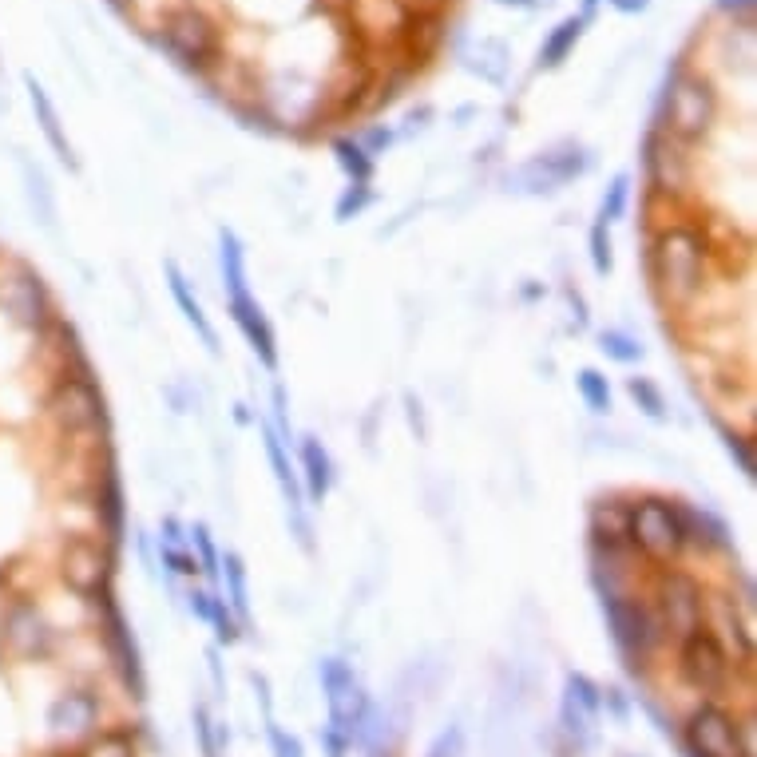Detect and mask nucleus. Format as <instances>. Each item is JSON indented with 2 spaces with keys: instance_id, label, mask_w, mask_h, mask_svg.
<instances>
[{
  "instance_id": "f257e3e1",
  "label": "nucleus",
  "mask_w": 757,
  "mask_h": 757,
  "mask_svg": "<svg viewBox=\"0 0 757 757\" xmlns=\"http://www.w3.org/2000/svg\"><path fill=\"white\" fill-rule=\"evenodd\" d=\"M710 234L698 222H670L650 238V278L666 306L686 310L710 286Z\"/></svg>"
},
{
  "instance_id": "f03ea898",
  "label": "nucleus",
  "mask_w": 757,
  "mask_h": 757,
  "mask_svg": "<svg viewBox=\"0 0 757 757\" xmlns=\"http://www.w3.org/2000/svg\"><path fill=\"white\" fill-rule=\"evenodd\" d=\"M599 603H603V619H607V631H611L615 647L627 658V666L639 674L658 654V647L670 639L662 619L654 615L650 599L627 591V587H599Z\"/></svg>"
},
{
  "instance_id": "7ed1b4c3",
  "label": "nucleus",
  "mask_w": 757,
  "mask_h": 757,
  "mask_svg": "<svg viewBox=\"0 0 757 757\" xmlns=\"http://www.w3.org/2000/svg\"><path fill=\"white\" fill-rule=\"evenodd\" d=\"M627 540L639 559L670 567L690 547L686 508L666 496H639L635 504H627Z\"/></svg>"
},
{
  "instance_id": "20e7f679",
  "label": "nucleus",
  "mask_w": 757,
  "mask_h": 757,
  "mask_svg": "<svg viewBox=\"0 0 757 757\" xmlns=\"http://www.w3.org/2000/svg\"><path fill=\"white\" fill-rule=\"evenodd\" d=\"M662 127L670 139L678 143H694L702 135H710L714 119H718V96L710 88V80L690 76V72H674V80L662 92Z\"/></svg>"
},
{
  "instance_id": "39448f33",
  "label": "nucleus",
  "mask_w": 757,
  "mask_h": 757,
  "mask_svg": "<svg viewBox=\"0 0 757 757\" xmlns=\"http://www.w3.org/2000/svg\"><path fill=\"white\" fill-rule=\"evenodd\" d=\"M678 678L690 690H698L706 702H718L730 690L734 658L706 627H694L678 639Z\"/></svg>"
},
{
  "instance_id": "423d86ee",
  "label": "nucleus",
  "mask_w": 757,
  "mask_h": 757,
  "mask_svg": "<svg viewBox=\"0 0 757 757\" xmlns=\"http://www.w3.org/2000/svg\"><path fill=\"white\" fill-rule=\"evenodd\" d=\"M686 757H754L750 730L722 702H702L682 726Z\"/></svg>"
},
{
  "instance_id": "0eeeda50",
  "label": "nucleus",
  "mask_w": 757,
  "mask_h": 757,
  "mask_svg": "<svg viewBox=\"0 0 757 757\" xmlns=\"http://www.w3.org/2000/svg\"><path fill=\"white\" fill-rule=\"evenodd\" d=\"M159 44H163L183 68H191V72H207V68H215L218 52H222L215 20L203 16L199 8H175V12L163 20Z\"/></svg>"
},
{
  "instance_id": "6e6552de",
  "label": "nucleus",
  "mask_w": 757,
  "mask_h": 757,
  "mask_svg": "<svg viewBox=\"0 0 757 757\" xmlns=\"http://www.w3.org/2000/svg\"><path fill=\"white\" fill-rule=\"evenodd\" d=\"M318 678H322V694H325V706H329V722H325V726H333V730H341L349 742H357L365 718L373 714V702H369L365 686L357 682L353 666L329 654V658L318 662Z\"/></svg>"
},
{
  "instance_id": "1a4fd4ad",
  "label": "nucleus",
  "mask_w": 757,
  "mask_h": 757,
  "mask_svg": "<svg viewBox=\"0 0 757 757\" xmlns=\"http://www.w3.org/2000/svg\"><path fill=\"white\" fill-rule=\"evenodd\" d=\"M48 413L64 433H96L108 425V401L92 377V369L68 373L52 397H48Z\"/></svg>"
},
{
  "instance_id": "9d476101",
  "label": "nucleus",
  "mask_w": 757,
  "mask_h": 757,
  "mask_svg": "<svg viewBox=\"0 0 757 757\" xmlns=\"http://www.w3.org/2000/svg\"><path fill=\"white\" fill-rule=\"evenodd\" d=\"M702 599H706V591H702V583H698L690 571H682V567H662V571L654 575L650 607H654V615L662 619L666 635L682 639L686 631L702 627Z\"/></svg>"
},
{
  "instance_id": "9b49d317",
  "label": "nucleus",
  "mask_w": 757,
  "mask_h": 757,
  "mask_svg": "<svg viewBox=\"0 0 757 757\" xmlns=\"http://www.w3.org/2000/svg\"><path fill=\"white\" fill-rule=\"evenodd\" d=\"M60 575H64V583H68L80 599H92V603L111 599L115 559H111L108 543L88 540V536L68 540L64 543V555H60Z\"/></svg>"
},
{
  "instance_id": "f8f14e48",
  "label": "nucleus",
  "mask_w": 757,
  "mask_h": 757,
  "mask_svg": "<svg viewBox=\"0 0 757 757\" xmlns=\"http://www.w3.org/2000/svg\"><path fill=\"white\" fill-rule=\"evenodd\" d=\"M0 639H4L8 654L24 658V662H44L56 650V631L32 599L8 603V611L0 615Z\"/></svg>"
},
{
  "instance_id": "ddd939ff",
  "label": "nucleus",
  "mask_w": 757,
  "mask_h": 757,
  "mask_svg": "<svg viewBox=\"0 0 757 757\" xmlns=\"http://www.w3.org/2000/svg\"><path fill=\"white\" fill-rule=\"evenodd\" d=\"M100 710H104L100 694L88 690V686H76V690H64V694L48 706L44 722H48V734H52L56 742L80 746V742H88V738L100 730Z\"/></svg>"
},
{
  "instance_id": "4468645a",
  "label": "nucleus",
  "mask_w": 757,
  "mask_h": 757,
  "mask_svg": "<svg viewBox=\"0 0 757 757\" xmlns=\"http://www.w3.org/2000/svg\"><path fill=\"white\" fill-rule=\"evenodd\" d=\"M587 151L579 147V143H563V147H555V151H543V155H536L532 163H524L520 171H516V191H524V195H551V191H559L563 183H571V179H579L583 171H587Z\"/></svg>"
},
{
  "instance_id": "2eb2a0df",
  "label": "nucleus",
  "mask_w": 757,
  "mask_h": 757,
  "mask_svg": "<svg viewBox=\"0 0 757 757\" xmlns=\"http://www.w3.org/2000/svg\"><path fill=\"white\" fill-rule=\"evenodd\" d=\"M0 306L20 329H40L52 314V302H48V290L40 282V274L32 270H16L12 278H4L0 286Z\"/></svg>"
},
{
  "instance_id": "dca6fc26",
  "label": "nucleus",
  "mask_w": 757,
  "mask_h": 757,
  "mask_svg": "<svg viewBox=\"0 0 757 757\" xmlns=\"http://www.w3.org/2000/svg\"><path fill=\"white\" fill-rule=\"evenodd\" d=\"M643 167H647L650 187L658 191H682L690 183V155H686V143L670 139L666 131H650L647 143H643Z\"/></svg>"
},
{
  "instance_id": "f3484780",
  "label": "nucleus",
  "mask_w": 757,
  "mask_h": 757,
  "mask_svg": "<svg viewBox=\"0 0 757 757\" xmlns=\"http://www.w3.org/2000/svg\"><path fill=\"white\" fill-rule=\"evenodd\" d=\"M702 627H706V631H710L726 650H738V662H742V666L754 658L750 631H746V623H742V615H738V607H734L730 595L710 591V595L702 599Z\"/></svg>"
},
{
  "instance_id": "a211bd4d",
  "label": "nucleus",
  "mask_w": 757,
  "mask_h": 757,
  "mask_svg": "<svg viewBox=\"0 0 757 757\" xmlns=\"http://www.w3.org/2000/svg\"><path fill=\"white\" fill-rule=\"evenodd\" d=\"M226 306H230V318L238 325V333H242L246 345L254 349V357H258L266 369H278V337H274V325L266 322L258 298H254V294H234V298H226Z\"/></svg>"
},
{
  "instance_id": "6ab92c4d",
  "label": "nucleus",
  "mask_w": 757,
  "mask_h": 757,
  "mask_svg": "<svg viewBox=\"0 0 757 757\" xmlns=\"http://www.w3.org/2000/svg\"><path fill=\"white\" fill-rule=\"evenodd\" d=\"M298 460H302V480H306V496L314 504H322L333 484V460L325 452V444L318 436H302L298 440Z\"/></svg>"
},
{
  "instance_id": "aec40b11",
  "label": "nucleus",
  "mask_w": 757,
  "mask_h": 757,
  "mask_svg": "<svg viewBox=\"0 0 757 757\" xmlns=\"http://www.w3.org/2000/svg\"><path fill=\"white\" fill-rule=\"evenodd\" d=\"M167 270V286H171V298H175V306L183 310V318L195 325V333L203 337V345L211 349V353H218V333H215V325L207 322V314H203V306H199V298L191 294V282H187V274L175 266V262H167L163 266Z\"/></svg>"
},
{
  "instance_id": "412c9836",
  "label": "nucleus",
  "mask_w": 757,
  "mask_h": 757,
  "mask_svg": "<svg viewBox=\"0 0 757 757\" xmlns=\"http://www.w3.org/2000/svg\"><path fill=\"white\" fill-rule=\"evenodd\" d=\"M28 84V96H32V111H36V119H40V131H44V139L52 143V151H56V159L60 163H68V167H76V155H72V143H68V135H64V127H60V115H56V108H52V100H48V92L28 76L24 80Z\"/></svg>"
},
{
  "instance_id": "4be33fe9",
  "label": "nucleus",
  "mask_w": 757,
  "mask_h": 757,
  "mask_svg": "<svg viewBox=\"0 0 757 757\" xmlns=\"http://www.w3.org/2000/svg\"><path fill=\"white\" fill-rule=\"evenodd\" d=\"M96 520H100V532L108 540H119L123 536V524H127V504H123V488L115 476H104L96 484Z\"/></svg>"
},
{
  "instance_id": "5701e85b",
  "label": "nucleus",
  "mask_w": 757,
  "mask_h": 757,
  "mask_svg": "<svg viewBox=\"0 0 757 757\" xmlns=\"http://www.w3.org/2000/svg\"><path fill=\"white\" fill-rule=\"evenodd\" d=\"M218 262H222L226 298L250 294V282H246V250H242V242H238L234 230H222V234H218Z\"/></svg>"
},
{
  "instance_id": "b1692460",
  "label": "nucleus",
  "mask_w": 757,
  "mask_h": 757,
  "mask_svg": "<svg viewBox=\"0 0 757 757\" xmlns=\"http://www.w3.org/2000/svg\"><path fill=\"white\" fill-rule=\"evenodd\" d=\"M579 36H583V16H567V20H559L555 28H551V36L543 40L540 48V68H559L571 52H575V44H579Z\"/></svg>"
},
{
  "instance_id": "393cba45",
  "label": "nucleus",
  "mask_w": 757,
  "mask_h": 757,
  "mask_svg": "<svg viewBox=\"0 0 757 757\" xmlns=\"http://www.w3.org/2000/svg\"><path fill=\"white\" fill-rule=\"evenodd\" d=\"M76 757H139L135 746V730L127 726H111V730H96L88 742H80Z\"/></svg>"
},
{
  "instance_id": "a878e982",
  "label": "nucleus",
  "mask_w": 757,
  "mask_h": 757,
  "mask_svg": "<svg viewBox=\"0 0 757 757\" xmlns=\"http://www.w3.org/2000/svg\"><path fill=\"white\" fill-rule=\"evenodd\" d=\"M226 567V595H230V615L238 619V627H250V587H246V567H242V555L226 551L222 559Z\"/></svg>"
},
{
  "instance_id": "bb28decb",
  "label": "nucleus",
  "mask_w": 757,
  "mask_h": 757,
  "mask_svg": "<svg viewBox=\"0 0 757 757\" xmlns=\"http://www.w3.org/2000/svg\"><path fill=\"white\" fill-rule=\"evenodd\" d=\"M333 155H337V163H341V171L357 183V187H369V179H373V155L365 151V143H353V139H337L333 143Z\"/></svg>"
},
{
  "instance_id": "cd10ccee",
  "label": "nucleus",
  "mask_w": 757,
  "mask_h": 757,
  "mask_svg": "<svg viewBox=\"0 0 757 757\" xmlns=\"http://www.w3.org/2000/svg\"><path fill=\"white\" fill-rule=\"evenodd\" d=\"M591 722H595V718H591V714H583L571 698H563V702H559V726H563V734L571 738V746H575V750H587V746H591V738H595V726H591Z\"/></svg>"
},
{
  "instance_id": "c85d7f7f",
  "label": "nucleus",
  "mask_w": 757,
  "mask_h": 757,
  "mask_svg": "<svg viewBox=\"0 0 757 757\" xmlns=\"http://www.w3.org/2000/svg\"><path fill=\"white\" fill-rule=\"evenodd\" d=\"M563 698H571L583 714H591V718H599V710H603V686L599 682H591L587 674H567V686H563Z\"/></svg>"
},
{
  "instance_id": "c756f323",
  "label": "nucleus",
  "mask_w": 757,
  "mask_h": 757,
  "mask_svg": "<svg viewBox=\"0 0 757 757\" xmlns=\"http://www.w3.org/2000/svg\"><path fill=\"white\" fill-rule=\"evenodd\" d=\"M575 389H579V397H583V405L591 413H607L611 409V385H607V377L599 369H579Z\"/></svg>"
},
{
  "instance_id": "7c9ffc66",
  "label": "nucleus",
  "mask_w": 757,
  "mask_h": 757,
  "mask_svg": "<svg viewBox=\"0 0 757 757\" xmlns=\"http://www.w3.org/2000/svg\"><path fill=\"white\" fill-rule=\"evenodd\" d=\"M627 393H631V401L643 409V417H650V421H666L670 413H666V397H662V389L650 381V377H631L627 381Z\"/></svg>"
},
{
  "instance_id": "2f4dec72",
  "label": "nucleus",
  "mask_w": 757,
  "mask_h": 757,
  "mask_svg": "<svg viewBox=\"0 0 757 757\" xmlns=\"http://www.w3.org/2000/svg\"><path fill=\"white\" fill-rule=\"evenodd\" d=\"M472 56H476L472 68H476L484 80H492V84L504 80V72H508V48H504L500 40H480V48H476Z\"/></svg>"
},
{
  "instance_id": "473e14b6",
  "label": "nucleus",
  "mask_w": 757,
  "mask_h": 757,
  "mask_svg": "<svg viewBox=\"0 0 757 757\" xmlns=\"http://www.w3.org/2000/svg\"><path fill=\"white\" fill-rule=\"evenodd\" d=\"M599 349H603L611 361H619V365L643 361V345H639L631 333H623V329H603V333H599Z\"/></svg>"
},
{
  "instance_id": "72a5a7b5",
  "label": "nucleus",
  "mask_w": 757,
  "mask_h": 757,
  "mask_svg": "<svg viewBox=\"0 0 757 757\" xmlns=\"http://www.w3.org/2000/svg\"><path fill=\"white\" fill-rule=\"evenodd\" d=\"M191 540H195V559H199V575H207L211 583H218V567H222V555H218V547H215V540H211V532H207V524H195L191 528Z\"/></svg>"
},
{
  "instance_id": "f704fd0d",
  "label": "nucleus",
  "mask_w": 757,
  "mask_h": 757,
  "mask_svg": "<svg viewBox=\"0 0 757 757\" xmlns=\"http://www.w3.org/2000/svg\"><path fill=\"white\" fill-rule=\"evenodd\" d=\"M627 203H631V175H615L611 187H607V195H603V211H599V218H603L607 226L619 222V218L627 215Z\"/></svg>"
},
{
  "instance_id": "c9c22d12",
  "label": "nucleus",
  "mask_w": 757,
  "mask_h": 757,
  "mask_svg": "<svg viewBox=\"0 0 757 757\" xmlns=\"http://www.w3.org/2000/svg\"><path fill=\"white\" fill-rule=\"evenodd\" d=\"M587 254H591L595 274H611V226L603 218H595V226L587 234Z\"/></svg>"
},
{
  "instance_id": "e433bc0d",
  "label": "nucleus",
  "mask_w": 757,
  "mask_h": 757,
  "mask_svg": "<svg viewBox=\"0 0 757 757\" xmlns=\"http://www.w3.org/2000/svg\"><path fill=\"white\" fill-rule=\"evenodd\" d=\"M211 627H215V639L222 647H234V643L242 639V627H238V619L230 615L226 599H215V603H211Z\"/></svg>"
},
{
  "instance_id": "4c0bfd02",
  "label": "nucleus",
  "mask_w": 757,
  "mask_h": 757,
  "mask_svg": "<svg viewBox=\"0 0 757 757\" xmlns=\"http://www.w3.org/2000/svg\"><path fill=\"white\" fill-rule=\"evenodd\" d=\"M425 757H464V726L460 722L444 726L433 738V746L425 750Z\"/></svg>"
},
{
  "instance_id": "58836bf2",
  "label": "nucleus",
  "mask_w": 757,
  "mask_h": 757,
  "mask_svg": "<svg viewBox=\"0 0 757 757\" xmlns=\"http://www.w3.org/2000/svg\"><path fill=\"white\" fill-rule=\"evenodd\" d=\"M163 567L171 575H179V579H195L199 575V559L191 551H183V547H171V543H163Z\"/></svg>"
},
{
  "instance_id": "ea45409f",
  "label": "nucleus",
  "mask_w": 757,
  "mask_h": 757,
  "mask_svg": "<svg viewBox=\"0 0 757 757\" xmlns=\"http://www.w3.org/2000/svg\"><path fill=\"white\" fill-rule=\"evenodd\" d=\"M369 199H373V191H369V187H357V183H353V187H349V191H345V195L337 199V211H333V215H337V222H349L353 215H361V211L369 207Z\"/></svg>"
},
{
  "instance_id": "a19ab883",
  "label": "nucleus",
  "mask_w": 757,
  "mask_h": 757,
  "mask_svg": "<svg viewBox=\"0 0 757 757\" xmlns=\"http://www.w3.org/2000/svg\"><path fill=\"white\" fill-rule=\"evenodd\" d=\"M266 738H270V746H274V757H306L302 754V742H298V738H286L274 718H266Z\"/></svg>"
},
{
  "instance_id": "79ce46f5",
  "label": "nucleus",
  "mask_w": 757,
  "mask_h": 757,
  "mask_svg": "<svg viewBox=\"0 0 757 757\" xmlns=\"http://www.w3.org/2000/svg\"><path fill=\"white\" fill-rule=\"evenodd\" d=\"M726 448H730V456H738V468H742V476H754V448H750V436L730 433V436H726Z\"/></svg>"
},
{
  "instance_id": "37998d69",
  "label": "nucleus",
  "mask_w": 757,
  "mask_h": 757,
  "mask_svg": "<svg viewBox=\"0 0 757 757\" xmlns=\"http://www.w3.org/2000/svg\"><path fill=\"white\" fill-rule=\"evenodd\" d=\"M322 746L329 757H349V750H353V742L333 726H322Z\"/></svg>"
},
{
  "instance_id": "c03bdc74",
  "label": "nucleus",
  "mask_w": 757,
  "mask_h": 757,
  "mask_svg": "<svg viewBox=\"0 0 757 757\" xmlns=\"http://www.w3.org/2000/svg\"><path fill=\"white\" fill-rule=\"evenodd\" d=\"M211 603H215V595L211 591H191V611H195V619H203V623H211Z\"/></svg>"
},
{
  "instance_id": "a18cd8bd",
  "label": "nucleus",
  "mask_w": 757,
  "mask_h": 757,
  "mask_svg": "<svg viewBox=\"0 0 757 757\" xmlns=\"http://www.w3.org/2000/svg\"><path fill=\"white\" fill-rule=\"evenodd\" d=\"M250 686L258 690V702H262V710H266V718H270V710H274V702H270V682H266L262 674H250Z\"/></svg>"
},
{
  "instance_id": "49530a36",
  "label": "nucleus",
  "mask_w": 757,
  "mask_h": 757,
  "mask_svg": "<svg viewBox=\"0 0 757 757\" xmlns=\"http://www.w3.org/2000/svg\"><path fill=\"white\" fill-rule=\"evenodd\" d=\"M163 540L171 543V547H179V543L187 540V536H183V524H179L175 516H167V520H163Z\"/></svg>"
},
{
  "instance_id": "de8ad7c7",
  "label": "nucleus",
  "mask_w": 757,
  "mask_h": 757,
  "mask_svg": "<svg viewBox=\"0 0 757 757\" xmlns=\"http://www.w3.org/2000/svg\"><path fill=\"white\" fill-rule=\"evenodd\" d=\"M754 4L757 0H718V8H722V12H734V16H738V12H742V16H750V12H754Z\"/></svg>"
},
{
  "instance_id": "09e8293b",
  "label": "nucleus",
  "mask_w": 757,
  "mask_h": 757,
  "mask_svg": "<svg viewBox=\"0 0 757 757\" xmlns=\"http://www.w3.org/2000/svg\"><path fill=\"white\" fill-rule=\"evenodd\" d=\"M611 4H615L619 12H643L650 0H611Z\"/></svg>"
},
{
  "instance_id": "8fccbe9b",
  "label": "nucleus",
  "mask_w": 757,
  "mask_h": 757,
  "mask_svg": "<svg viewBox=\"0 0 757 757\" xmlns=\"http://www.w3.org/2000/svg\"><path fill=\"white\" fill-rule=\"evenodd\" d=\"M207 662H211V678H215V686L222 690V666H218V658H215V650L207 654Z\"/></svg>"
},
{
  "instance_id": "3c124183",
  "label": "nucleus",
  "mask_w": 757,
  "mask_h": 757,
  "mask_svg": "<svg viewBox=\"0 0 757 757\" xmlns=\"http://www.w3.org/2000/svg\"><path fill=\"white\" fill-rule=\"evenodd\" d=\"M595 4H599V0H583V16H591V12H595Z\"/></svg>"
},
{
  "instance_id": "603ef678",
  "label": "nucleus",
  "mask_w": 757,
  "mask_h": 757,
  "mask_svg": "<svg viewBox=\"0 0 757 757\" xmlns=\"http://www.w3.org/2000/svg\"><path fill=\"white\" fill-rule=\"evenodd\" d=\"M496 4H532V0H496Z\"/></svg>"
}]
</instances>
